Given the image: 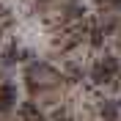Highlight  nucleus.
I'll return each mask as SVG.
<instances>
[{
  "label": "nucleus",
  "instance_id": "nucleus-1",
  "mask_svg": "<svg viewBox=\"0 0 121 121\" xmlns=\"http://www.w3.org/2000/svg\"><path fill=\"white\" fill-rule=\"evenodd\" d=\"M25 74H28V80H33V83H41V85H52V88H58L60 85V72L58 69H52L50 63H30L28 69H25Z\"/></svg>",
  "mask_w": 121,
  "mask_h": 121
},
{
  "label": "nucleus",
  "instance_id": "nucleus-2",
  "mask_svg": "<svg viewBox=\"0 0 121 121\" xmlns=\"http://www.w3.org/2000/svg\"><path fill=\"white\" fill-rule=\"evenodd\" d=\"M14 102H17V85L14 83H3L0 85V113H6Z\"/></svg>",
  "mask_w": 121,
  "mask_h": 121
},
{
  "label": "nucleus",
  "instance_id": "nucleus-3",
  "mask_svg": "<svg viewBox=\"0 0 121 121\" xmlns=\"http://www.w3.org/2000/svg\"><path fill=\"white\" fill-rule=\"evenodd\" d=\"M118 105H116V99H102L99 102V116L102 121H118Z\"/></svg>",
  "mask_w": 121,
  "mask_h": 121
},
{
  "label": "nucleus",
  "instance_id": "nucleus-4",
  "mask_svg": "<svg viewBox=\"0 0 121 121\" xmlns=\"http://www.w3.org/2000/svg\"><path fill=\"white\" fill-rule=\"evenodd\" d=\"M17 113L22 116L25 121H44V116H41V110H39V102H22Z\"/></svg>",
  "mask_w": 121,
  "mask_h": 121
},
{
  "label": "nucleus",
  "instance_id": "nucleus-5",
  "mask_svg": "<svg viewBox=\"0 0 121 121\" xmlns=\"http://www.w3.org/2000/svg\"><path fill=\"white\" fill-rule=\"evenodd\" d=\"M66 77H69V83H80L85 77V69L77 63V60H69L66 63Z\"/></svg>",
  "mask_w": 121,
  "mask_h": 121
},
{
  "label": "nucleus",
  "instance_id": "nucleus-6",
  "mask_svg": "<svg viewBox=\"0 0 121 121\" xmlns=\"http://www.w3.org/2000/svg\"><path fill=\"white\" fill-rule=\"evenodd\" d=\"M99 63H102V69H105L110 77H116V74L121 72V63H118L116 55H105V58H99Z\"/></svg>",
  "mask_w": 121,
  "mask_h": 121
},
{
  "label": "nucleus",
  "instance_id": "nucleus-7",
  "mask_svg": "<svg viewBox=\"0 0 121 121\" xmlns=\"http://www.w3.org/2000/svg\"><path fill=\"white\" fill-rule=\"evenodd\" d=\"M52 121H72V118H69V116H66V110H55Z\"/></svg>",
  "mask_w": 121,
  "mask_h": 121
},
{
  "label": "nucleus",
  "instance_id": "nucleus-8",
  "mask_svg": "<svg viewBox=\"0 0 121 121\" xmlns=\"http://www.w3.org/2000/svg\"><path fill=\"white\" fill-rule=\"evenodd\" d=\"M96 3H99L102 8H110V6H113V0H96Z\"/></svg>",
  "mask_w": 121,
  "mask_h": 121
},
{
  "label": "nucleus",
  "instance_id": "nucleus-9",
  "mask_svg": "<svg viewBox=\"0 0 121 121\" xmlns=\"http://www.w3.org/2000/svg\"><path fill=\"white\" fill-rule=\"evenodd\" d=\"M110 8H118V11H121V0H113V6H110Z\"/></svg>",
  "mask_w": 121,
  "mask_h": 121
},
{
  "label": "nucleus",
  "instance_id": "nucleus-10",
  "mask_svg": "<svg viewBox=\"0 0 121 121\" xmlns=\"http://www.w3.org/2000/svg\"><path fill=\"white\" fill-rule=\"evenodd\" d=\"M118 80H121V72H118Z\"/></svg>",
  "mask_w": 121,
  "mask_h": 121
}]
</instances>
